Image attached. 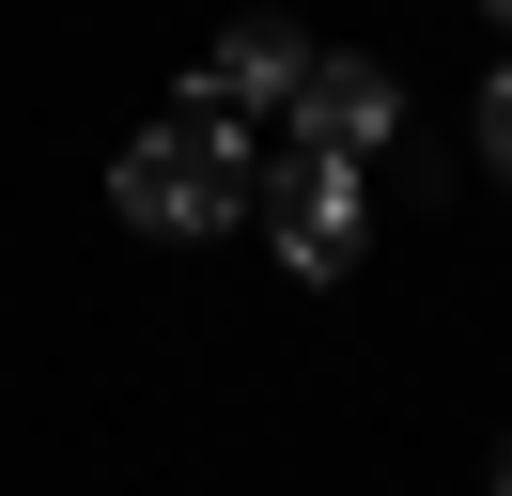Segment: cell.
Listing matches in <instances>:
<instances>
[{
	"instance_id": "1",
	"label": "cell",
	"mask_w": 512,
	"mask_h": 496,
	"mask_svg": "<svg viewBox=\"0 0 512 496\" xmlns=\"http://www.w3.org/2000/svg\"><path fill=\"white\" fill-rule=\"evenodd\" d=\"M109 202L140 217V233H233V202H249V140H202V124H140L125 155H109Z\"/></svg>"
},
{
	"instance_id": "2",
	"label": "cell",
	"mask_w": 512,
	"mask_h": 496,
	"mask_svg": "<svg viewBox=\"0 0 512 496\" xmlns=\"http://www.w3.org/2000/svg\"><path fill=\"white\" fill-rule=\"evenodd\" d=\"M264 233H280L295 279H357V248H373V202H357V155H280V186H264Z\"/></svg>"
},
{
	"instance_id": "3",
	"label": "cell",
	"mask_w": 512,
	"mask_h": 496,
	"mask_svg": "<svg viewBox=\"0 0 512 496\" xmlns=\"http://www.w3.org/2000/svg\"><path fill=\"white\" fill-rule=\"evenodd\" d=\"M295 78H311V47H295L280 16H233V31H218V62L187 78V109H171V124H202V140H249L264 109H295Z\"/></svg>"
},
{
	"instance_id": "4",
	"label": "cell",
	"mask_w": 512,
	"mask_h": 496,
	"mask_svg": "<svg viewBox=\"0 0 512 496\" xmlns=\"http://www.w3.org/2000/svg\"><path fill=\"white\" fill-rule=\"evenodd\" d=\"M295 140L311 155H373V140H404V78L388 62H357V47H311V78H295Z\"/></svg>"
},
{
	"instance_id": "5",
	"label": "cell",
	"mask_w": 512,
	"mask_h": 496,
	"mask_svg": "<svg viewBox=\"0 0 512 496\" xmlns=\"http://www.w3.org/2000/svg\"><path fill=\"white\" fill-rule=\"evenodd\" d=\"M481 171L512 186V62H497V78H481Z\"/></svg>"
},
{
	"instance_id": "6",
	"label": "cell",
	"mask_w": 512,
	"mask_h": 496,
	"mask_svg": "<svg viewBox=\"0 0 512 496\" xmlns=\"http://www.w3.org/2000/svg\"><path fill=\"white\" fill-rule=\"evenodd\" d=\"M481 16H512V0H481Z\"/></svg>"
},
{
	"instance_id": "7",
	"label": "cell",
	"mask_w": 512,
	"mask_h": 496,
	"mask_svg": "<svg viewBox=\"0 0 512 496\" xmlns=\"http://www.w3.org/2000/svg\"><path fill=\"white\" fill-rule=\"evenodd\" d=\"M497 496H512V465H497Z\"/></svg>"
}]
</instances>
